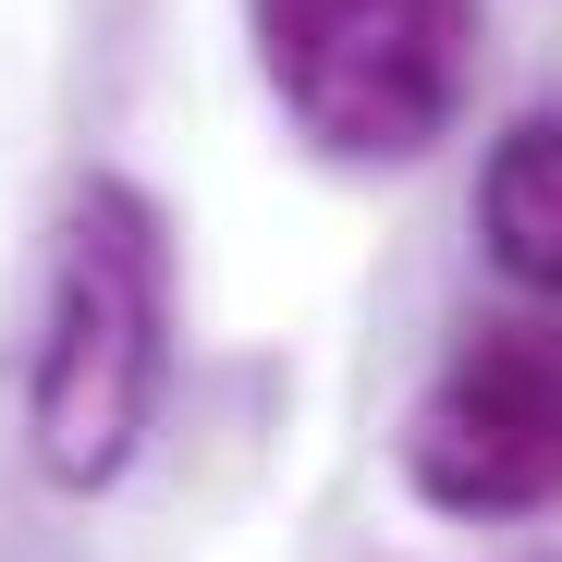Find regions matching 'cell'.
I'll return each instance as SVG.
<instances>
[{"instance_id": "4", "label": "cell", "mask_w": 562, "mask_h": 562, "mask_svg": "<svg viewBox=\"0 0 562 562\" xmlns=\"http://www.w3.org/2000/svg\"><path fill=\"white\" fill-rule=\"evenodd\" d=\"M477 233H490L502 281L562 306V111L502 123V147L477 159Z\"/></svg>"}, {"instance_id": "2", "label": "cell", "mask_w": 562, "mask_h": 562, "mask_svg": "<svg viewBox=\"0 0 562 562\" xmlns=\"http://www.w3.org/2000/svg\"><path fill=\"white\" fill-rule=\"evenodd\" d=\"M245 37L294 135L342 171H404L452 135L477 74V0H245Z\"/></svg>"}, {"instance_id": "3", "label": "cell", "mask_w": 562, "mask_h": 562, "mask_svg": "<svg viewBox=\"0 0 562 562\" xmlns=\"http://www.w3.org/2000/svg\"><path fill=\"white\" fill-rule=\"evenodd\" d=\"M404 490L452 526L562 514V330L490 318L440 355V380L404 416Z\"/></svg>"}, {"instance_id": "1", "label": "cell", "mask_w": 562, "mask_h": 562, "mask_svg": "<svg viewBox=\"0 0 562 562\" xmlns=\"http://www.w3.org/2000/svg\"><path fill=\"white\" fill-rule=\"evenodd\" d=\"M171 380V245L135 183H86L61 209L49 318L25 367V440L49 490H111Z\"/></svg>"}]
</instances>
